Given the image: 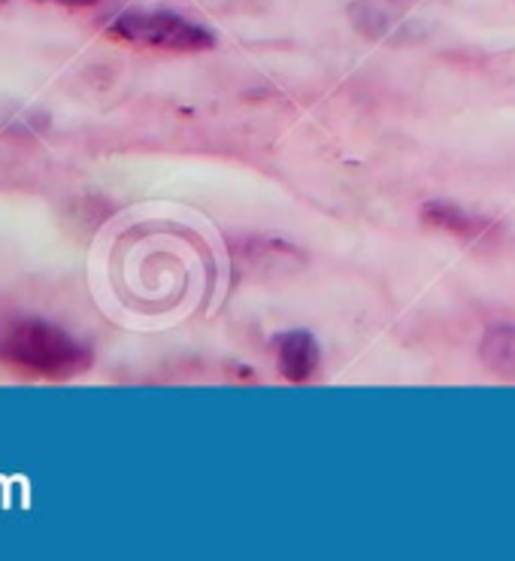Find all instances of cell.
Wrapping results in <instances>:
<instances>
[{"instance_id": "2", "label": "cell", "mask_w": 515, "mask_h": 561, "mask_svg": "<svg viewBox=\"0 0 515 561\" xmlns=\"http://www.w3.org/2000/svg\"><path fill=\"white\" fill-rule=\"evenodd\" d=\"M106 34L130 46L158 49V53H206L216 46V37L192 19L164 10H130L116 15Z\"/></svg>"}, {"instance_id": "3", "label": "cell", "mask_w": 515, "mask_h": 561, "mask_svg": "<svg viewBox=\"0 0 515 561\" xmlns=\"http://www.w3.org/2000/svg\"><path fill=\"white\" fill-rule=\"evenodd\" d=\"M276 362L288 382H307L319 370V346L307 331H288L273 340Z\"/></svg>"}, {"instance_id": "6", "label": "cell", "mask_w": 515, "mask_h": 561, "mask_svg": "<svg viewBox=\"0 0 515 561\" xmlns=\"http://www.w3.org/2000/svg\"><path fill=\"white\" fill-rule=\"evenodd\" d=\"M43 3H61V7H98L106 0H43Z\"/></svg>"}, {"instance_id": "1", "label": "cell", "mask_w": 515, "mask_h": 561, "mask_svg": "<svg viewBox=\"0 0 515 561\" xmlns=\"http://www.w3.org/2000/svg\"><path fill=\"white\" fill-rule=\"evenodd\" d=\"M0 362L31 377L70 379L89 370L91 353L65 328L43 319H15L0 328Z\"/></svg>"}, {"instance_id": "4", "label": "cell", "mask_w": 515, "mask_h": 561, "mask_svg": "<svg viewBox=\"0 0 515 561\" xmlns=\"http://www.w3.org/2000/svg\"><path fill=\"white\" fill-rule=\"evenodd\" d=\"M422 222L437 228V231L458 237V240H467V243H479V240H485L494 231V225L489 219L470 216V213L451 207V204H427L422 209Z\"/></svg>"}, {"instance_id": "5", "label": "cell", "mask_w": 515, "mask_h": 561, "mask_svg": "<svg viewBox=\"0 0 515 561\" xmlns=\"http://www.w3.org/2000/svg\"><path fill=\"white\" fill-rule=\"evenodd\" d=\"M482 362L494 374L515 379V328H491L489 334L482 337Z\"/></svg>"}]
</instances>
